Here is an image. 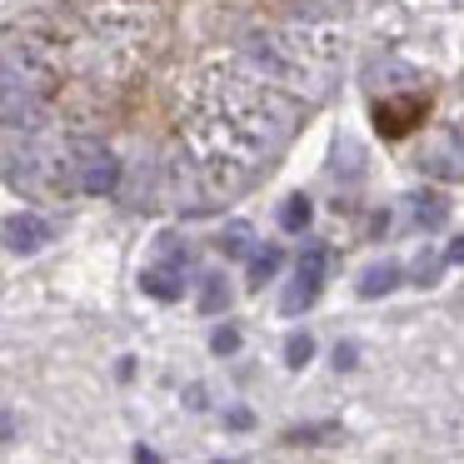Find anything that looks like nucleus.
<instances>
[{"mask_svg":"<svg viewBox=\"0 0 464 464\" xmlns=\"http://www.w3.org/2000/svg\"><path fill=\"white\" fill-rule=\"evenodd\" d=\"M324 270H330V250H324L320 240L304 245V250H300V265H295V280H290V290H285V300H280V310H285V314L310 310V304L320 300V290H324Z\"/></svg>","mask_w":464,"mask_h":464,"instance_id":"nucleus-1","label":"nucleus"},{"mask_svg":"<svg viewBox=\"0 0 464 464\" xmlns=\"http://www.w3.org/2000/svg\"><path fill=\"white\" fill-rule=\"evenodd\" d=\"M370 115L384 140H404V135H414L430 121V95H394V101H380Z\"/></svg>","mask_w":464,"mask_h":464,"instance_id":"nucleus-2","label":"nucleus"},{"mask_svg":"<svg viewBox=\"0 0 464 464\" xmlns=\"http://www.w3.org/2000/svg\"><path fill=\"white\" fill-rule=\"evenodd\" d=\"M51 240V225L41 215H5V250L11 255H35Z\"/></svg>","mask_w":464,"mask_h":464,"instance_id":"nucleus-3","label":"nucleus"},{"mask_svg":"<svg viewBox=\"0 0 464 464\" xmlns=\"http://www.w3.org/2000/svg\"><path fill=\"white\" fill-rule=\"evenodd\" d=\"M185 260H170V255H165L160 265H150V270H140V290L145 295H155V300H180L185 295Z\"/></svg>","mask_w":464,"mask_h":464,"instance_id":"nucleus-4","label":"nucleus"},{"mask_svg":"<svg viewBox=\"0 0 464 464\" xmlns=\"http://www.w3.org/2000/svg\"><path fill=\"white\" fill-rule=\"evenodd\" d=\"M400 280H404V270L394 260H384V265H370V270L360 275V285H354V290H360L364 300H380V295H390Z\"/></svg>","mask_w":464,"mask_h":464,"instance_id":"nucleus-5","label":"nucleus"},{"mask_svg":"<svg viewBox=\"0 0 464 464\" xmlns=\"http://www.w3.org/2000/svg\"><path fill=\"white\" fill-rule=\"evenodd\" d=\"M115 180H121V160L115 155H95L91 165H85V190L91 195H105V190H115Z\"/></svg>","mask_w":464,"mask_h":464,"instance_id":"nucleus-6","label":"nucleus"},{"mask_svg":"<svg viewBox=\"0 0 464 464\" xmlns=\"http://www.w3.org/2000/svg\"><path fill=\"white\" fill-rule=\"evenodd\" d=\"M250 240H255V230H250L245 220H235V225H225V230H220L215 250H220L225 260H240V255H255V250H250Z\"/></svg>","mask_w":464,"mask_h":464,"instance_id":"nucleus-7","label":"nucleus"},{"mask_svg":"<svg viewBox=\"0 0 464 464\" xmlns=\"http://www.w3.org/2000/svg\"><path fill=\"white\" fill-rule=\"evenodd\" d=\"M280 265H285V250H280V245H265V250H255V255H250V290H260L265 280H275V275H280Z\"/></svg>","mask_w":464,"mask_h":464,"instance_id":"nucleus-8","label":"nucleus"},{"mask_svg":"<svg viewBox=\"0 0 464 464\" xmlns=\"http://www.w3.org/2000/svg\"><path fill=\"white\" fill-rule=\"evenodd\" d=\"M450 220V205L440 200V195H414V225H420V230H440V225Z\"/></svg>","mask_w":464,"mask_h":464,"instance_id":"nucleus-9","label":"nucleus"},{"mask_svg":"<svg viewBox=\"0 0 464 464\" xmlns=\"http://www.w3.org/2000/svg\"><path fill=\"white\" fill-rule=\"evenodd\" d=\"M340 434V424H300V430H285V444H330Z\"/></svg>","mask_w":464,"mask_h":464,"instance_id":"nucleus-10","label":"nucleus"},{"mask_svg":"<svg viewBox=\"0 0 464 464\" xmlns=\"http://www.w3.org/2000/svg\"><path fill=\"white\" fill-rule=\"evenodd\" d=\"M230 304V290H225V275H205V290H200V310L205 314H220Z\"/></svg>","mask_w":464,"mask_h":464,"instance_id":"nucleus-11","label":"nucleus"},{"mask_svg":"<svg viewBox=\"0 0 464 464\" xmlns=\"http://www.w3.org/2000/svg\"><path fill=\"white\" fill-rule=\"evenodd\" d=\"M310 360H314V340L304 330H295L290 340H285V364H290V370H304Z\"/></svg>","mask_w":464,"mask_h":464,"instance_id":"nucleus-12","label":"nucleus"},{"mask_svg":"<svg viewBox=\"0 0 464 464\" xmlns=\"http://www.w3.org/2000/svg\"><path fill=\"white\" fill-rule=\"evenodd\" d=\"M280 225L290 235H300L304 225H310V200H304V195H290V200H285V210H280Z\"/></svg>","mask_w":464,"mask_h":464,"instance_id":"nucleus-13","label":"nucleus"},{"mask_svg":"<svg viewBox=\"0 0 464 464\" xmlns=\"http://www.w3.org/2000/svg\"><path fill=\"white\" fill-rule=\"evenodd\" d=\"M210 350L215 354H235L240 350V330H235V324H220V330L210 334Z\"/></svg>","mask_w":464,"mask_h":464,"instance_id":"nucleus-14","label":"nucleus"},{"mask_svg":"<svg viewBox=\"0 0 464 464\" xmlns=\"http://www.w3.org/2000/svg\"><path fill=\"white\" fill-rule=\"evenodd\" d=\"M444 265H450V260H434V255H430V260H420V265H414V285H434Z\"/></svg>","mask_w":464,"mask_h":464,"instance_id":"nucleus-15","label":"nucleus"},{"mask_svg":"<svg viewBox=\"0 0 464 464\" xmlns=\"http://www.w3.org/2000/svg\"><path fill=\"white\" fill-rule=\"evenodd\" d=\"M354 344H340V350H334V370H354Z\"/></svg>","mask_w":464,"mask_h":464,"instance_id":"nucleus-16","label":"nucleus"},{"mask_svg":"<svg viewBox=\"0 0 464 464\" xmlns=\"http://www.w3.org/2000/svg\"><path fill=\"white\" fill-rule=\"evenodd\" d=\"M225 424H230V430H250V410H230V414H225Z\"/></svg>","mask_w":464,"mask_h":464,"instance_id":"nucleus-17","label":"nucleus"},{"mask_svg":"<svg viewBox=\"0 0 464 464\" xmlns=\"http://www.w3.org/2000/svg\"><path fill=\"white\" fill-rule=\"evenodd\" d=\"M444 260H450V265H464V235L450 245V250H444Z\"/></svg>","mask_w":464,"mask_h":464,"instance_id":"nucleus-18","label":"nucleus"}]
</instances>
